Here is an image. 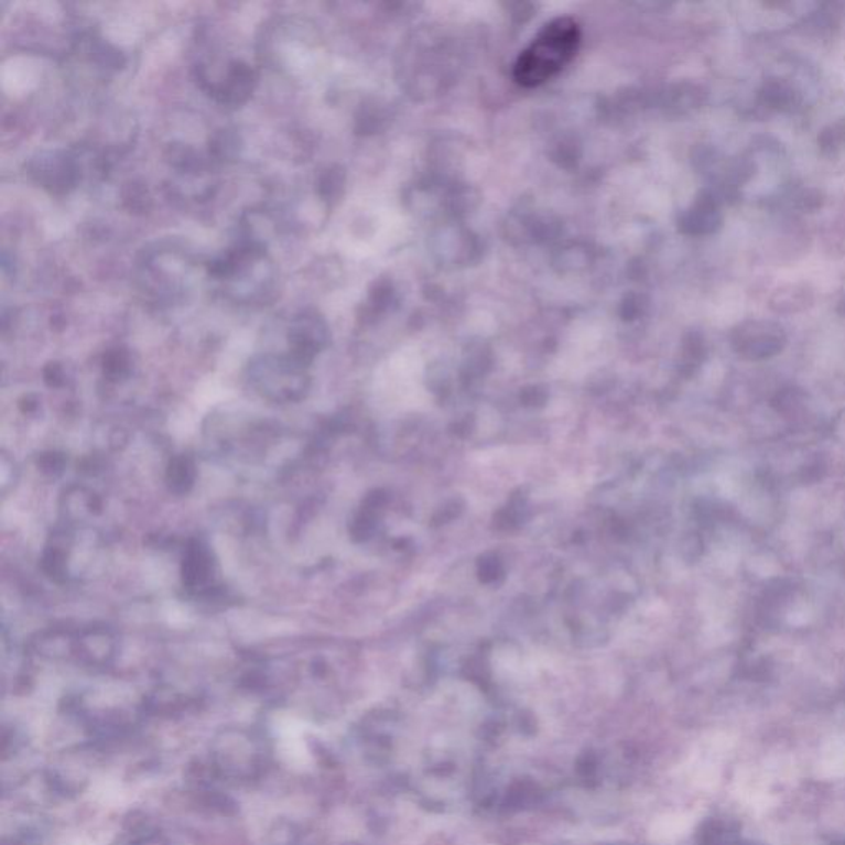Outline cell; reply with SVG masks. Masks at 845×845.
I'll return each instance as SVG.
<instances>
[{
	"instance_id": "cell-1",
	"label": "cell",
	"mask_w": 845,
	"mask_h": 845,
	"mask_svg": "<svg viewBox=\"0 0 845 845\" xmlns=\"http://www.w3.org/2000/svg\"><path fill=\"white\" fill-rule=\"evenodd\" d=\"M582 30L570 17H559L543 25L539 35L520 53L513 65V79L523 88H535L555 78L578 53Z\"/></svg>"
},
{
	"instance_id": "cell-2",
	"label": "cell",
	"mask_w": 845,
	"mask_h": 845,
	"mask_svg": "<svg viewBox=\"0 0 845 845\" xmlns=\"http://www.w3.org/2000/svg\"><path fill=\"white\" fill-rule=\"evenodd\" d=\"M251 386L264 399L277 403L300 402L310 390L307 367L284 356H260L248 367Z\"/></svg>"
},
{
	"instance_id": "cell-3",
	"label": "cell",
	"mask_w": 845,
	"mask_h": 845,
	"mask_svg": "<svg viewBox=\"0 0 845 845\" xmlns=\"http://www.w3.org/2000/svg\"><path fill=\"white\" fill-rule=\"evenodd\" d=\"M26 172L40 187L55 195L68 194L82 177L78 162L65 151L40 152L30 159Z\"/></svg>"
},
{
	"instance_id": "cell-4",
	"label": "cell",
	"mask_w": 845,
	"mask_h": 845,
	"mask_svg": "<svg viewBox=\"0 0 845 845\" xmlns=\"http://www.w3.org/2000/svg\"><path fill=\"white\" fill-rule=\"evenodd\" d=\"M329 333L323 317L313 311H303L291 323L288 356L303 367H310L314 357L326 347Z\"/></svg>"
},
{
	"instance_id": "cell-5",
	"label": "cell",
	"mask_w": 845,
	"mask_h": 845,
	"mask_svg": "<svg viewBox=\"0 0 845 845\" xmlns=\"http://www.w3.org/2000/svg\"><path fill=\"white\" fill-rule=\"evenodd\" d=\"M258 73L253 66L248 63L234 59L227 66L224 78L208 88V93L217 99L220 105L237 108L245 105L253 95L257 88Z\"/></svg>"
},
{
	"instance_id": "cell-6",
	"label": "cell",
	"mask_w": 845,
	"mask_h": 845,
	"mask_svg": "<svg viewBox=\"0 0 845 845\" xmlns=\"http://www.w3.org/2000/svg\"><path fill=\"white\" fill-rule=\"evenodd\" d=\"M784 337L780 327L771 323H747L735 333V346L751 357H767L781 349Z\"/></svg>"
},
{
	"instance_id": "cell-7",
	"label": "cell",
	"mask_w": 845,
	"mask_h": 845,
	"mask_svg": "<svg viewBox=\"0 0 845 845\" xmlns=\"http://www.w3.org/2000/svg\"><path fill=\"white\" fill-rule=\"evenodd\" d=\"M182 578L192 589L207 588L214 578V560L210 550L201 542H192L185 550Z\"/></svg>"
},
{
	"instance_id": "cell-8",
	"label": "cell",
	"mask_w": 845,
	"mask_h": 845,
	"mask_svg": "<svg viewBox=\"0 0 845 845\" xmlns=\"http://www.w3.org/2000/svg\"><path fill=\"white\" fill-rule=\"evenodd\" d=\"M197 469L188 456H177L167 467V484L177 494H187L194 487Z\"/></svg>"
},
{
	"instance_id": "cell-9",
	"label": "cell",
	"mask_w": 845,
	"mask_h": 845,
	"mask_svg": "<svg viewBox=\"0 0 845 845\" xmlns=\"http://www.w3.org/2000/svg\"><path fill=\"white\" fill-rule=\"evenodd\" d=\"M208 151L215 161H234L240 155L241 138L231 129H220L212 136Z\"/></svg>"
},
{
	"instance_id": "cell-10",
	"label": "cell",
	"mask_w": 845,
	"mask_h": 845,
	"mask_svg": "<svg viewBox=\"0 0 845 845\" xmlns=\"http://www.w3.org/2000/svg\"><path fill=\"white\" fill-rule=\"evenodd\" d=\"M165 161H167L172 167L177 169V171L181 172H187V174L202 171V167H204V161H202L201 154H198L194 148H191V145H169L167 151H165Z\"/></svg>"
},
{
	"instance_id": "cell-11",
	"label": "cell",
	"mask_w": 845,
	"mask_h": 845,
	"mask_svg": "<svg viewBox=\"0 0 845 845\" xmlns=\"http://www.w3.org/2000/svg\"><path fill=\"white\" fill-rule=\"evenodd\" d=\"M737 837V826L724 821H708L701 831V843L704 845H735Z\"/></svg>"
},
{
	"instance_id": "cell-12",
	"label": "cell",
	"mask_w": 845,
	"mask_h": 845,
	"mask_svg": "<svg viewBox=\"0 0 845 845\" xmlns=\"http://www.w3.org/2000/svg\"><path fill=\"white\" fill-rule=\"evenodd\" d=\"M122 201H124V207L131 214H144V212L151 208L152 204L148 187L141 184V182H129V184H126L124 191H122Z\"/></svg>"
},
{
	"instance_id": "cell-13",
	"label": "cell",
	"mask_w": 845,
	"mask_h": 845,
	"mask_svg": "<svg viewBox=\"0 0 845 845\" xmlns=\"http://www.w3.org/2000/svg\"><path fill=\"white\" fill-rule=\"evenodd\" d=\"M129 364H131V360H129L126 350H109L105 359H102V369H105V373L109 379H121V377L129 372Z\"/></svg>"
},
{
	"instance_id": "cell-14",
	"label": "cell",
	"mask_w": 845,
	"mask_h": 845,
	"mask_svg": "<svg viewBox=\"0 0 845 845\" xmlns=\"http://www.w3.org/2000/svg\"><path fill=\"white\" fill-rule=\"evenodd\" d=\"M340 184H343L340 172L336 169H327L317 181V194L323 197V201H334L339 195Z\"/></svg>"
},
{
	"instance_id": "cell-15",
	"label": "cell",
	"mask_w": 845,
	"mask_h": 845,
	"mask_svg": "<svg viewBox=\"0 0 845 845\" xmlns=\"http://www.w3.org/2000/svg\"><path fill=\"white\" fill-rule=\"evenodd\" d=\"M765 101L768 105L774 106V108H783V106L791 105L793 102V91L781 83H770L767 85L763 91Z\"/></svg>"
},
{
	"instance_id": "cell-16",
	"label": "cell",
	"mask_w": 845,
	"mask_h": 845,
	"mask_svg": "<svg viewBox=\"0 0 845 845\" xmlns=\"http://www.w3.org/2000/svg\"><path fill=\"white\" fill-rule=\"evenodd\" d=\"M821 144L823 148L834 149L843 148L845 144V121L839 124L833 126L830 131H824L823 138H821Z\"/></svg>"
},
{
	"instance_id": "cell-17",
	"label": "cell",
	"mask_w": 845,
	"mask_h": 845,
	"mask_svg": "<svg viewBox=\"0 0 845 845\" xmlns=\"http://www.w3.org/2000/svg\"><path fill=\"white\" fill-rule=\"evenodd\" d=\"M45 379L50 386H59L63 382V370L58 364H50L45 370Z\"/></svg>"
},
{
	"instance_id": "cell-18",
	"label": "cell",
	"mask_w": 845,
	"mask_h": 845,
	"mask_svg": "<svg viewBox=\"0 0 845 845\" xmlns=\"http://www.w3.org/2000/svg\"><path fill=\"white\" fill-rule=\"evenodd\" d=\"M834 845H845V843L834 844Z\"/></svg>"
}]
</instances>
